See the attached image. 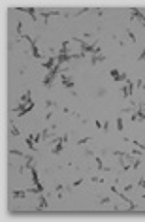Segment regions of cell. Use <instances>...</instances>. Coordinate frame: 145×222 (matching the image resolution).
Segmentation results:
<instances>
[{
  "instance_id": "obj_7",
  "label": "cell",
  "mask_w": 145,
  "mask_h": 222,
  "mask_svg": "<svg viewBox=\"0 0 145 222\" xmlns=\"http://www.w3.org/2000/svg\"><path fill=\"white\" fill-rule=\"evenodd\" d=\"M19 11H23V13H28L32 17V21H38V11L34 8H21Z\"/></svg>"
},
{
  "instance_id": "obj_6",
  "label": "cell",
  "mask_w": 145,
  "mask_h": 222,
  "mask_svg": "<svg viewBox=\"0 0 145 222\" xmlns=\"http://www.w3.org/2000/svg\"><path fill=\"white\" fill-rule=\"evenodd\" d=\"M40 15L43 17V21L47 23V19H49L51 15H59V11H57V9H49V11H47V9H40Z\"/></svg>"
},
{
  "instance_id": "obj_14",
  "label": "cell",
  "mask_w": 145,
  "mask_h": 222,
  "mask_svg": "<svg viewBox=\"0 0 145 222\" xmlns=\"http://www.w3.org/2000/svg\"><path fill=\"white\" fill-rule=\"evenodd\" d=\"M53 81H55V77L51 75V73H47V77H45V79H43V85H45L47 89H49V87L53 85Z\"/></svg>"
},
{
  "instance_id": "obj_26",
  "label": "cell",
  "mask_w": 145,
  "mask_h": 222,
  "mask_svg": "<svg viewBox=\"0 0 145 222\" xmlns=\"http://www.w3.org/2000/svg\"><path fill=\"white\" fill-rule=\"evenodd\" d=\"M79 185H83V179H77V181H76V183H74V185H72V186H79Z\"/></svg>"
},
{
  "instance_id": "obj_12",
  "label": "cell",
  "mask_w": 145,
  "mask_h": 222,
  "mask_svg": "<svg viewBox=\"0 0 145 222\" xmlns=\"http://www.w3.org/2000/svg\"><path fill=\"white\" fill-rule=\"evenodd\" d=\"M25 143H27L28 149H32V151L36 149V139H34V136H28L27 139H25Z\"/></svg>"
},
{
  "instance_id": "obj_3",
  "label": "cell",
  "mask_w": 145,
  "mask_h": 222,
  "mask_svg": "<svg viewBox=\"0 0 145 222\" xmlns=\"http://www.w3.org/2000/svg\"><path fill=\"white\" fill-rule=\"evenodd\" d=\"M109 75L113 77L115 81H128L126 73H124V72H121V70H117V68H113V70H111V72H109Z\"/></svg>"
},
{
  "instance_id": "obj_17",
  "label": "cell",
  "mask_w": 145,
  "mask_h": 222,
  "mask_svg": "<svg viewBox=\"0 0 145 222\" xmlns=\"http://www.w3.org/2000/svg\"><path fill=\"white\" fill-rule=\"evenodd\" d=\"M32 162H34V156H27V158H25V168L30 169L32 168Z\"/></svg>"
},
{
  "instance_id": "obj_10",
  "label": "cell",
  "mask_w": 145,
  "mask_h": 222,
  "mask_svg": "<svg viewBox=\"0 0 145 222\" xmlns=\"http://www.w3.org/2000/svg\"><path fill=\"white\" fill-rule=\"evenodd\" d=\"M96 169H98V171H109V168H106L104 166V162H102V158H100V156H96Z\"/></svg>"
},
{
  "instance_id": "obj_1",
  "label": "cell",
  "mask_w": 145,
  "mask_h": 222,
  "mask_svg": "<svg viewBox=\"0 0 145 222\" xmlns=\"http://www.w3.org/2000/svg\"><path fill=\"white\" fill-rule=\"evenodd\" d=\"M32 107H34V104H32V102H27V104H19L17 107L13 109V113L17 115V117H23V115H27Z\"/></svg>"
},
{
  "instance_id": "obj_15",
  "label": "cell",
  "mask_w": 145,
  "mask_h": 222,
  "mask_svg": "<svg viewBox=\"0 0 145 222\" xmlns=\"http://www.w3.org/2000/svg\"><path fill=\"white\" fill-rule=\"evenodd\" d=\"M9 134H11V136H19V134H21V132H19V128L15 126L13 123H9Z\"/></svg>"
},
{
  "instance_id": "obj_21",
  "label": "cell",
  "mask_w": 145,
  "mask_h": 222,
  "mask_svg": "<svg viewBox=\"0 0 145 222\" xmlns=\"http://www.w3.org/2000/svg\"><path fill=\"white\" fill-rule=\"evenodd\" d=\"M136 87H138V89H143V91H145V83H143V79H138V81H136Z\"/></svg>"
},
{
  "instance_id": "obj_28",
  "label": "cell",
  "mask_w": 145,
  "mask_h": 222,
  "mask_svg": "<svg viewBox=\"0 0 145 222\" xmlns=\"http://www.w3.org/2000/svg\"><path fill=\"white\" fill-rule=\"evenodd\" d=\"M140 186H141V188L145 190V179H141V181H140Z\"/></svg>"
},
{
  "instance_id": "obj_11",
  "label": "cell",
  "mask_w": 145,
  "mask_h": 222,
  "mask_svg": "<svg viewBox=\"0 0 145 222\" xmlns=\"http://www.w3.org/2000/svg\"><path fill=\"white\" fill-rule=\"evenodd\" d=\"M47 199H45V196L43 194H40V203H38V211H43V209H47Z\"/></svg>"
},
{
  "instance_id": "obj_9",
  "label": "cell",
  "mask_w": 145,
  "mask_h": 222,
  "mask_svg": "<svg viewBox=\"0 0 145 222\" xmlns=\"http://www.w3.org/2000/svg\"><path fill=\"white\" fill-rule=\"evenodd\" d=\"M27 194H28V190H13V192H11V198H13V199H21V198H25Z\"/></svg>"
},
{
  "instance_id": "obj_27",
  "label": "cell",
  "mask_w": 145,
  "mask_h": 222,
  "mask_svg": "<svg viewBox=\"0 0 145 222\" xmlns=\"http://www.w3.org/2000/svg\"><path fill=\"white\" fill-rule=\"evenodd\" d=\"M102 205H106V203H109V198H102V201H100Z\"/></svg>"
},
{
  "instance_id": "obj_24",
  "label": "cell",
  "mask_w": 145,
  "mask_h": 222,
  "mask_svg": "<svg viewBox=\"0 0 145 222\" xmlns=\"http://www.w3.org/2000/svg\"><path fill=\"white\" fill-rule=\"evenodd\" d=\"M132 168H134V169L140 168V158H134V162H132Z\"/></svg>"
},
{
  "instance_id": "obj_2",
  "label": "cell",
  "mask_w": 145,
  "mask_h": 222,
  "mask_svg": "<svg viewBox=\"0 0 145 222\" xmlns=\"http://www.w3.org/2000/svg\"><path fill=\"white\" fill-rule=\"evenodd\" d=\"M134 87H136V83L134 81H126L124 83V87H122V98H130L132 94H134Z\"/></svg>"
},
{
  "instance_id": "obj_22",
  "label": "cell",
  "mask_w": 145,
  "mask_h": 222,
  "mask_svg": "<svg viewBox=\"0 0 145 222\" xmlns=\"http://www.w3.org/2000/svg\"><path fill=\"white\" fill-rule=\"evenodd\" d=\"M45 105H47V109H51V107H55V105H57V102H53V100H47Z\"/></svg>"
},
{
  "instance_id": "obj_5",
  "label": "cell",
  "mask_w": 145,
  "mask_h": 222,
  "mask_svg": "<svg viewBox=\"0 0 145 222\" xmlns=\"http://www.w3.org/2000/svg\"><path fill=\"white\" fill-rule=\"evenodd\" d=\"M60 81H62V87H66V89H74V79H72V75L62 73V75H60Z\"/></svg>"
},
{
  "instance_id": "obj_4",
  "label": "cell",
  "mask_w": 145,
  "mask_h": 222,
  "mask_svg": "<svg viewBox=\"0 0 145 222\" xmlns=\"http://www.w3.org/2000/svg\"><path fill=\"white\" fill-rule=\"evenodd\" d=\"M130 19H138V21H140V23L145 27V15L141 13L138 8H132V9H130Z\"/></svg>"
},
{
  "instance_id": "obj_29",
  "label": "cell",
  "mask_w": 145,
  "mask_h": 222,
  "mask_svg": "<svg viewBox=\"0 0 145 222\" xmlns=\"http://www.w3.org/2000/svg\"><path fill=\"white\" fill-rule=\"evenodd\" d=\"M140 60H145V51H143V53L140 55Z\"/></svg>"
},
{
  "instance_id": "obj_13",
  "label": "cell",
  "mask_w": 145,
  "mask_h": 222,
  "mask_svg": "<svg viewBox=\"0 0 145 222\" xmlns=\"http://www.w3.org/2000/svg\"><path fill=\"white\" fill-rule=\"evenodd\" d=\"M102 60H106V55H102V53L92 55V64H98V62H102Z\"/></svg>"
},
{
  "instance_id": "obj_18",
  "label": "cell",
  "mask_w": 145,
  "mask_h": 222,
  "mask_svg": "<svg viewBox=\"0 0 145 222\" xmlns=\"http://www.w3.org/2000/svg\"><path fill=\"white\" fill-rule=\"evenodd\" d=\"M102 132H104V134L109 132V121H104V123H102Z\"/></svg>"
},
{
  "instance_id": "obj_25",
  "label": "cell",
  "mask_w": 145,
  "mask_h": 222,
  "mask_svg": "<svg viewBox=\"0 0 145 222\" xmlns=\"http://www.w3.org/2000/svg\"><path fill=\"white\" fill-rule=\"evenodd\" d=\"M9 154H17V156H25V154L21 153V151H17V149H11V151H9Z\"/></svg>"
},
{
  "instance_id": "obj_16",
  "label": "cell",
  "mask_w": 145,
  "mask_h": 222,
  "mask_svg": "<svg viewBox=\"0 0 145 222\" xmlns=\"http://www.w3.org/2000/svg\"><path fill=\"white\" fill-rule=\"evenodd\" d=\"M27 102H32V98H30V91H27L23 96H21V104H27Z\"/></svg>"
},
{
  "instance_id": "obj_19",
  "label": "cell",
  "mask_w": 145,
  "mask_h": 222,
  "mask_svg": "<svg viewBox=\"0 0 145 222\" xmlns=\"http://www.w3.org/2000/svg\"><path fill=\"white\" fill-rule=\"evenodd\" d=\"M126 36H128V40H130L132 43H136V36H134V32H132V30H126Z\"/></svg>"
},
{
  "instance_id": "obj_8",
  "label": "cell",
  "mask_w": 145,
  "mask_h": 222,
  "mask_svg": "<svg viewBox=\"0 0 145 222\" xmlns=\"http://www.w3.org/2000/svg\"><path fill=\"white\" fill-rule=\"evenodd\" d=\"M136 115H138V121H145V104H140V105H138Z\"/></svg>"
},
{
  "instance_id": "obj_23",
  "label": "cell",
  "mask_w": 145,
  "mask_h": 222,
  "mask_svg": "<svg viewBox=\"0 0 145 222\" xmlns=\"http://www.w3.org/2000/svg\"><path fill=\"white\" fill-rule=\"evenodd\" d=\"M87 141H91V137H81V139L77 141V145H85Z\"/></svg>"
},
{
  "instance_id": "obj_20",
  "label": "cell",
  "mask_w": 145,
  "mask_h": 222,
  "mask_svg": "<svg viewBox=\"0 0 145 222\" xmlns=\"http://www.w3.org/2000/svg\"><path fill=\"white\" fill-rule=\"evenodd\" d=\"M115 128H117L119 132H122V128H124V126H122V119H121V117L117 119V126H115Z\"/></svg>"
}]
</instances>
